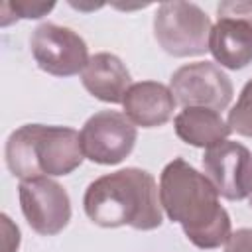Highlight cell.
Returning a JSON list of instances; mask_svg holds the SVG:
<instances>
[{
	"mask_svg": "<svg viewBox=\"0 0 252 252\" xmlns=\"http://www.w3.org/2000/svg\"><path fill=\"white\" fill-rule=\"evenodd\" d=\"M159 203L169 220L179 222L191 244L201 250L222 246L230 236V217L209 177L183 158L159 173Z\"/></svg>",
	"mask_w": 252,
	"mask_h": 252,
	"instance_id": "cell-1",
	"label": "cell"
},
{
	"mask_svg": "<svg viewBox=\"0 0 252 252\" xmlns=\"http://www.w3.org/2000/svg\"><path fill=\"white\" fill-rule=\"evenodd\" d=\"M83 209L102 228L154 230L163 222L159 187L154 175L140 167H124L91 181L83 197Z\"/></svg>",
	"mask_w": 252,
	"mask_h": 252,
	"instance_id": "cell-2",
	"label": "cell"
},
{
	"mask_svg": "<svg viewBox=\"0 0 252 252\" xmlns=\"http://www.w3.org/2000/svg\"><path fill=\"white\" fill-rule=\"evenodd\" d=\"M6 165L20 181L73 173L85 159L81 136L69 126L24 124L6 140Z\"/></svg>",
	"mask_w": 252,
	"mask_h": 252,
	"instance_id": "cell-3",
	"label": "cell"
},
{
	"mask_svg": "<svg viewBox=\"0 0 252 252\" xmlns=\"http://www.w3.org/2000/svg\"><path fill=\"white\" fill-rule=\"evenodd\" d=\"M211 30V18L193 2H161L154 14V37L173 57L207 53Z\"/></svg>",
	"mask_w": 252,
	"mask_h": 252,
	"instance_id": "cell-4",
	"label": "cell"
},
{
	"mask_svg": "<svg viewBox=\"0 0 252 252\" xmlns=\"http://www.w3.org/2000/svg\"><path fill=\"white\" fill-rule=\"evenodd\" d=\"M30 51L37 67L53 77H73L83 73L89 63L85 39L71 28L57 24H39L30 37Z\"/></svg>",
	"mask_w": 252,
	"mask_h": 252,
	"instance_id": "cell-5",
	"label": "cell"
},
{
	"mask_svg": "<svg viewBox=\"0 0 252 252\" xmlns=\"http://www.w3.org/2000/svg\"><path fill=\"white\" fill-rule=\"evenodd\" d=\"M79 136L87 159L100 165H116L132 154L138 130L124 112L100 110L83 124Z\"/></svg>",
	"mask_w": 252,
	"mask_h": 252,
	"instance_id": "cell-6",
	"label": "cell"
},
{
	"mask_svg": "<svg viewBox=\"0 0 252 252\" xmlns=\"http://www.w3.org/2000/svg\"><path fill=\"white\" fill-rule=\"evenodd\" d=\"M18 197L22 213L41 236L59 234L71 219V199L61 183L51 177H35L20 181Z\"/></svg>",
	"mask_w": 252,
	"mask_h": 252,
	"instance_id": "cell-7",
	"label": "cell"
},
{
	"mask_svg": "<svg viewBox=\"0 0 252 252\" xmlns=\"http://www.w3.org/2000/svg\"><path fill=\"white\" fill-rule=\"evenodd\" d=\"M169 89L179 104L205 106L217 112L224 110L232 100V83L228 75L211 61L181 65L169 81Z\"/></svg>",
	"mask_w": 252,
	"mask_h": 252,
	"instance_id": "cell-8",
	"label": "cell"
},
{
	"mask_svg": "<svg viewBox=\"0 0 252 252\" xmlns=\"http://www.w3.org/2000/svg\"><path fill=\"white\" fill-rule=\"evenodd\" d=\"M250 159L252 156L246 146L232 140H222L217 146L205 150L203 169L220 197L228 201H240L246 199L244 177Z\"/></svg>",
	"mask_w": 252,
	"mask_h": 252,
	"instance_id": "cell-9",
	"label": "cell"
},
{
	"mask_svg": "<svg viewBox=\"0 0 252 252\" xmlns=\"http://www.w3.org/2000/svg\"><path fill=\"white\" fill-rule=\"evenodd\" d=\"M175 96L171 89L158 81L134 83L122 100L124 114L134 126L158 128L169 122L175 110Z\"/></svg>",
	"mask_w": 252,
	"mask_h": 252,
	"instance_id": "cell-10",
	"label": "cell"
},
{
	"mask_svg": "<svg viewBox=\"0 0 252 252\" xmlns=\"http://www.w3.org/2000/svg\"><path fill=\"white\" fill-rule=\"evenodd\" d=\"M83 87L98 100L118 104L124 100L126 91L132 87L130 71L114 53H94L81 73Z\"/></svg>",
	"mask_w": 252,
	"mask_h": 252,
	"instance_id": "cell-11",
	"label": "cell"
},
{
	"mask_svg": "<svg viewBox=\"0 0 252 252\" xmlns=\"http://www.w3.org/2000/svg\"><path fill=\"white\" fill-rule=\"evenodd\" d=\"M209 51L220 67L244 69L252 63V26L236 18H219L209 35Z\"/></svg>",
	"mask_w": 252,
	"mask_h": 252,
	"instance_id": "cell-12",
	"label": "cell"
},
{
	"mask_svg": "<svg viewBox=\"0 0 252 252\" xmlns=\"http://www.w3.org/2000/svg\"><path fill=\"white\" fill-rule=\"evenodd\" d=\"M175 134L181 142L195 148H211L226 140L230 134L228 122L220 112L205 106H185L173 120Z\"/></svg>",
	"mask_w": 252,
	"mask_h": 252,
	"instance_id": "cell-13",
	"label": "cell"
},
{
	"mask_svg": "<svg viewBox=\"0 0 252 252\" xmlns=\"http://www.w3.org/2000/svg\"><path fill=\"white\" fill-rule=\"evenodd\" d=\"M226 122L230 132L252 138V79L242 87L236 104L228 110Z\"/></svg>",
	"mask_w": 252,
	"mask_h": 252,
	"instance_id": "cell-14",
	"label": "cell"
},
{
	"mask_svg": "<svg viewBox=\"0 0 252 252\" xmlns=\"http://www.w3.org/2000/svg\"><path fill=\"white\" fill-rule=\"evenodd\" d=\"M55 6V2H30V0H16V2H4L2 8L12 10L16 14L14 20H37L41 16H45L47 12H51Z\"/></svg>",
	"mask_w": 252,
	"mask_h": 252,
	"instance_id": "cell-15",
	"label": "cell"
},
{
	"mask_svg": "<svg viewBox=\"0 0 252 252\" xmlns=\"http://www.w3.org/2000/svg\"><path fill=\"white\" fill-rule=\"evenodd\" d=\"M219 18H236L252 26V0H224L217 6Z\"/></svg>",
	"mask_w": 252,
	"mask_h": 252,
	"instance_id": "cell-16",
	"label": "cell"
},
{
	"mask_svg": "<svg viewBox=\"0 0 252 252\" xmlns=\"http://www.w3.org/2000/svg\"><path fill=\"white\" fill-rule=\"evenodd\" d=\"M224 252H252V228H236L224 242Z\"/></svg>",
	"mask_w": 252,
	"mask_h": 252,
	"instance_id": "cell-17",
	"label": "cell"
},
{
	"mask_svg": "<svg viewBox=\"0 0 252 252\" xmlns=\"http://www.w3.org/2000/svg\"><path fill=\"white\" fill-rule=\"evenodd\" d=\"M244 189H246V199L252 207V159L248 163V169H246V177H244Z\"/></svg>",
	"mask_w": 252,
	"mask_h": 252,
	"instance_id": "cell-18",
	"label": "cell"
}]
</instances>
